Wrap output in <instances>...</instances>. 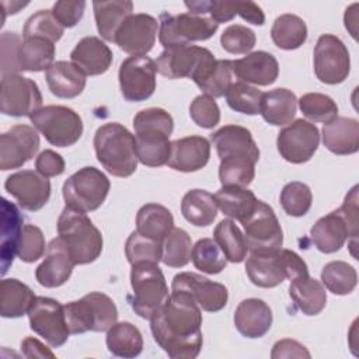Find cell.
I'll return each instance as SVG.
<instances>
[{
  "label": "cell",
  "instance_id": "6da1fadb",
  "mask_svg": "<svg viewBox=\"0 0 359 359\" xmlns=\"http://www.w3.org/2000/svg\"><path fill=\"white\" fill-rule=\"evenodd\" d=\"M202 310L187 294L171 292L164 306L150 318L157 345L172 359H194L203 344Z\"/></svg>",
  "mask_w": 359,
  "mask_h": 359
},
{
  "label": "cell",
  "instance_id": "7a4b0ae2",
  "mask_svg": "<svg viewBox=\"0 0 359 359\" xmlns=\"http://www.w3.org/2000/svg\"><path fill=\"white\" fill-rule=\"evenodd\" d=\"M137 160L147 167L167 164L171 151L170 136L174 130L172 116L163 108L139 111L133 118Z\"/></svg>",
  "mask_w": 359,
  "mask_h": 359
},
{
  "label": "cell",
  "instance_id": "3957f363",
  "mask_svg": "<svg viewBox=\"0 0 359 359\" xmlns=\"http://www.w3.org/2000/svg\"><path fill=\"white\" fill-rule=\"evenodd\" d=\"M97 160L114 177H130L137 168L135 136L121 123L108 122L94 135Z\"/></svg>",
  "mask_w": 359,
  "mask_h": 359
},
{
  "label": "cell",
  "instance_id": "277c9868",
  "mask_svg": "<svg viewBox=\"0 0 359 359\" xmlns=\"http://www.w3.org/2000/svg\"><path fill=\"white\" fill-rule=\"evenodd\" d=\"M358 236V185L346 194L342 206L320 217L310 230L316 248L324 254L339 251L346 238Z\"/></svg>",
  "mask_w": 359,
  "mask_h": 359
},
{
  "label": "cell",
  "instance_id": "5b68a950",
  "mask_svg": "<svg viewBox=\"0 0 359 359\" xmlns=\"http://www.w3.org/2000/svg\"><path fill=\"white\" fill-rule=\"evenodd\" d=\"M57 234L76 265L91 264L101 255L102 234L84 212L66 206L57 219Z\"/></svg>",
  "mask_w": 359,
  "mask_h": 359
},
{
  "label": "cell",
  "instance_id": "8992f818",
  "mask_svg": "<svg viewBox=\"0 0 359 359\" xmlns=\"http://www.w3.org/2000/svg\"><path fill=\"white\" fill-rule=\"evenodd\" d=\"M70 334L108 331L118 320L114 300L101 292H90L79 300L63 306Z\"/></svg>",
  "mask_w": 359,
  "mask_h": 359
},
{
  "label": "cell",
  "instance_id": "52a82bcc",
  "mask_svg": "<svg viewBox=\"0 0 359 359\" xmlns=\"http://www.w3.org/2000/svg\"><path fill=\"white\" fill-rule=\"evenodd\" d=\"M132 294L128 296L132 310L142 318L150 320L170 297L165 278L158 264L140 262L132 265Z\"/></svg>",
  "mask_w": 359,
  "mask_h": 359
},
{
  "label": "cell",
  "instance_id": "ba28073f",
  "mask_svg": "<svg viewBox=\"0 0 359 359\" xmlns=\"http://www.w3.org/2000/svg\"><path fill=\"white\" fill-rule=\"evenodd\" d=\"M109 188V180L101 170L83 167L65 181L62 195L66 206L88 213L104 203Z\"/></svg>",
  "mask_w": 359,
  "mask_h": 359
},
{
  "label": "cell",
  "instance_id": "9c48e42d",
  "mask_svg": "<svg viewBox=\"0 0 359 359\" xmlns=\"http://www.w3.org/2000/svg\"><path fill=\"white\" fill-rule=\"evenodd\" d=\"M219 24L209 15L182 13L178 15L160 14L158 21V41L167 48L189 45L196 41H206L215 35Z\"/></svg>",
  "mask_w": 359,
  "mask_h": 359
},
{
  "label": "cell",
  "instance_id": "30bf717a",
  "mask_svg": "<svg viewBox=\"0 0 359 359\" xmlns=\"http://www.w3.org/2000/svg\"><path fill=\"white\" fill-rule=\"evenodd\" d=\"M31 123L43 137L56 147L73 146L83 135V121L80 115L65 105H46L35 111Z\"/></svg>",
  "mask_w": 359,
  "mask_h": 359
},
{
  "label": "cell",
  "instance_id": "8fae6325",
  "mask_svg": "<svg viewBox=\"0 0 359 359\" xmlns=\"http://www.w3.org/2000/svg\"><path fill=\"white\" fill-rule=\"evenodd\" d=\"M216 57L213 53L196 45H180L164 49L156 60L157 72L171 80H195Z\"/></svg>",
  "mask_w": 359,
  "mask_h": 359
},
{
  "label": "cell",
  "instance_id": "7c38bea8",
  "mask_svg": "<svg viewBox=\"0 0 359 359\" xmlns=\"http://www.w3.org/2000/svg\"><path fill=\"white\" fill-rule=\"evenodd\" d=\"M244 237L251 252L278 251L283 245V231L273 209L258 201L252 213L241 222Z\"/></svg>",
  "mask_w": 359,
  "mask_h": 359
},
{
  "label": "cell",
  "instance_id": "4fadbf2b",
  "mask_svg": "<svg viewBox=\"0 0 359 359\" xmlns=\"http://www.w3.org/2000/svg\"><path fill=\"white\" fill-rule=\"evenodd\" d=\"M314 73L324 84H339L351 72V57L345 43L332 34H323L313 53Z\"/></svg>",
  "mask_w": 359,
  "mask_h": 359
},
{
  "label": "cell",
  "instance_id": "5bb4252c",
  "mask_svg": "<svg viewBox=\"0 0 359 359\" xmlns=\"http://www.w3.org/2000/svg\"><path fill=\"white\" fill-rule=\"evenodd\" d=\"M29 327L50 346L59 348L67 341L70 331L65 317L63 306L45 296H36L28 310Z\"/></svg>",
  "mask_w": 359,
  "mask_h": 359
},
{
  "label": "cell",
  "instance_id": "9a60e30c",
  "mask_svg": "<svg viewBox=\"0 0 359 359\" xmlns=\"http://www.w3.org/2000/svg\"><path fill=\"white\" fill-rule=\"evenodd\" d=\"M42 105V94L38 84L20 74L1 77L0 111L8 116H31Z\"/></svg>",
  "mask_w": 359,
  "mask_h": 359
},
{
  "label": "cell",
  "instance_id": "2e32d148",
  "mask_svg": "<svg viewBox=\"0 0 359 359\" xmlns=\"http://www.w3.org/2000/svg\"><path fill=\"white\" fill-rule=\"evenodd\" d=\"M156 62L146 56H129L119 66L121 93L126 101L142 102L150 98L156 90Z\"/></svg>",
  "mask_w": 359,
  "mask_h": 359
},
{
  "label": "cell",
  "instance_id": "e0dca14e",
  "mask_svg": "<svg viewBox=\"0 0 359 359\" xmlns=\"http://www.w3.org/2000/svg\"><path fill=\"white\" fill-rule=\"evenodd\" d=\"M318 144V128L306 119L290 122V125L279 130L276 139L279 154L292 164L307 163L317 151Z\"/></svg>",
  "mask_w": 359,
  "mask_h": 359
},
{
  "label": "cell",
  "instance_id": "ac0fdd59",
  "mask_svg": "<svg viewBox=\"0 0 359 359\" xmlns=\"http://www.w3.org/2000/svg\"><path fill=\"white\" fill-rule=\"evenodd\" d=\"M171 292L189 296L205 311H219L227 304L229 292L224 285L213 282L199 273L181 272L174 276Z\"/></svg>",
  "mask_w": 359,
  "mask_h": 359
},
{
  "label": "cell",
  "instance_id": "d6986e66",
  "mask_svg": "<svg viewBox=\"0 0 359 359\" xmlns=\"http://www.w3.org/2000/svg\"><path fill=\"white\" fill-rule=\"evenodd\" d=\"M39 150V135L28 125H15L0 135V168H20Z\"/></svg>",
  "mask_w": 359,
  "mask_h": 359
},
{
  "label": "cell",
  "instance_id": "ffe728a7",
  "mask_svg": "<svg viewBox=\"0 0 359 359\" xmlns=\"http://www.w3.org/2000/svg\"><path fill=\"white\" fill-rule=\"evenodd\" d=\"M158 34L157 20L144 13L129 15L115 34L114 42L132 56H142L154 46Z\"/></svg>",
  "mask_w": 359,
  "mask_h": 359
},
{
  "label": "cell",
  "instance_id": "44dd1931",
  "mask_svg": "<svg viewBox=\"0 0 359 359\" xmlns=\"http://www.w3.org/2000/svg\"><path fill=\"white\" fill-rule=\"evenodd\" d=\"M6 191L18 201V205L29 212L42 209L50 198V182L34 170H22L7 177Z\"/></svg>",
  "mask_w": 359,
  "mask_h": 359
},
{
  "label": "cell",
  "instance_id": "7402d4cb",
  "mask_svg": "<svg viewBox=\"0 0 359 359\" xmlns=\"http://www.w3.org/2000/svg\"><path fill=\"white\" fill-rule=\"evenodd\" d=\"M220 160H259V149L251 132L240 125H226L210 135Z\"/></svg>",
  "mask_w": 359,
  "mask_h": 359
},
{
  "label": "cell",
  "instance_id": "603a6c76",
  "mask_svg": "<svg viewBox=\"0 0 359 359\" xmlns=\"http://www.w3.org/2000/svg\"><path fill=\"white\" fill-rule=\"evenodd\" d=\"M74 265L66 244L60 237H56L48 244L45 258L35 271V278L43 287H57L69 280Z\"/></svg>",
  "mask_w": 359,
  "mask_h": 359
},
{
  "label": "cell",
  "instance_id": "cb8c5ba5",
  "mask_svg": "<svg viewBox=\"0 0 359 359\" xmlns=\"http://www.w3.org/2000/svg\"><path fill=\"white\" fill-rule=\"evenodd\" d=\"M210 157V143L203 136H187L171 142L167 165L175 171L194 172L202 170Z\"/></svg>",
  "mask_w": 359,
  "mask_h": 359
},
{
  "label": "cell",
  "instance_id": "d4e9b609",
  "mask_svg": "<svg viewBox=\"0 0 359 359\" xmlns=\"http://www.w3.org/2000/svg\"><path fill=\"white\" fill-rule=\"evenodd\" d=\"M233 74L243 83L255 86H269L279 76V65L273 55L257 50L247 56L231 60Z\"/></svg>",
  "mask_w": 359,
  "mask_h": 359
},
{
  "label": "cell",
  "instance_id": "484cf974",
  "mask_svg": "<svg viewBox=\"0 0 359 359\" xmlns=\"http://www.w3.org/2000/svg\"><path fill=\"white\" fill-rule=\"evenodd\" d=\"M273 321L271 307L261 299L250 297L240 302L234 311V325L247 338L264 337Z\"/></svg>",
  "mask_w": 359,
  "mask_h": 359
},
{
  "label": "cell",
  "instance_id": "4316f807",
  "mask_svg": "<svg viewBox=\"0 0 359 359\" xmlns=\"http://www.w3.org/2000/svg\"><path fill=\"white\" fill-rule=\"evenodd\" d=\"M72 63L86 76L104 74L112 63V50L97 36H84L70 52Z\"/></svg>",
  "mask_w": 359,
  "mask_h": 359
},
{
  "label": "cell",
  "instance_id": "83f0119b",
  "mask_svg": "<svg viewBox=\"0 0 359 359\" xmlns=\"http://www.w3.org/2000/svg\"><path fill=\"white\" fill-rule=\"evenodd\" d=\"M250 280L258 287H275L286 279L282 248L268 252H251L245 262Z\"/></svg>",
  "mask_w": 359,
  "mask_h": 359
},
{
  "label": "cell",
  "instance_id": "f1b7e54d",
  "mask_svg": "<svg viewBox=\"0 0 359 359\" xmlns=\"http://www.w3.org/2000/svg\"><path fill=\"white\" fill-rule=\"evenodd\" d=\"M323 143L337 156L356 153L359 150V122L353 118L337 116L324 123Z\"/></svg>",
  "mask_w": 359,
  "mask_h": 359
},
{
  "label": "cell",
  "instance_id": "f546056e",
  "mask_svg": "<svg viewBox=\"0 0 359 359\" xmlns=\"http://www.w3.org/2000/svg\"><path fill=\"white\" fill-rule=\"evenodd\" d=\"M24 217L20 209L8 202L6 198L1 199V275H6L10 265L17 255L22 229Z\"/></svg>",
  "mask_w": 359,
  "mask_h": 359
},
{
  "label": "cell",
  "instance_id": "4dcf8cb0",
  "mask_svg": "<svg viewBox=\"0 0 359 359\" xmlns=\"http://www.w3.org/2000/svg\"><path fill=\"white\" fill-rule=\"evenodd\" d=\"M48 87L57 98H74L86 87V74L72 62L57 60L45 72Z\"/></svg>",
  "mask_w": 359,
  "mask_h": 359
},
{
  "label": "cell",
  "instance_id": "1f68e13d",
  "mask_svg": "<svg viewBox=\"0 0 359 359\" xmlns=\"http://www.w3.org/2000/svg\"><path fill=\"white\" fill-rule=\"evenodd\" d=\"M297 111V98L287 88H275L262 94L261 109L264 121L273 126H283L293 121Z\"/></svg>",
  "mask_w": 359,
  "mask_h": 359
},
{
  "label": "cell",
  "instance_id": "d6a6232c",
  "mask_svg": "<svg viewBox=\"0 0 359 359\" xmlns=\"http://www.w3.org/2000/svg\"><path fill=\"white\" fill-rule=\"evenodd\" d=\"M289 296L296 307L306 316L320 314L327 304L324 286L310 275L290 280Z\"/></svg>",
  "mask_w": 359,
  "mask_h": 359
},
{
  "label": "cell",
  "instance_id": "836d02e7",
  "mask_svg": "<svg viewBox=\"0 0 359 359\" xmlns=\"http://www.w3.org/2000/svg\"><path fill=\"white\" fill-rule=\"evenodd\" d=\"M93 8L100 35L105 41L114 42L118 28L129 15H132L133 3L129 0L94 1Z\"/></svg>",
  "mask_w": 359,
  "mask_h": 359
},
{
  "label": "cell",
  "instance_id": "e575fe53",
  "mask_svg": "<svg viewBox=\"0 0 359 359\" xmlns=\"http://www.w3.org/2000/svg\"><path fill=\"white\" fill-rule=\"evenodd\" d=\"M36 296L29 286L10 278L0 282V314L4 318H18L28 313Z\"/></svg>",
  "mask_w": 359,
  "mask_h": 359
},
{
  "label": "cell",
  "instance_id": "d590c367",
  "mask_svg": "<svg viewBox=\"0 0 359 359\" xmlns=\"http://www.w3.org/2000/svg\"><path fill=\"white\" fill-rule=\"evenodd\" d=\"M55 43L46 38H22V43L18 50L20 72L48 70L50 65L55 63Z\"/></svg>",
  "mask_w": 359,
  "mask_h": 359
},
{
  "label": "cell",
  "instance_id": "8d00e7d4",
  "mask_svg": "<svg viewBox=\"0 0 359 359\" xmlns=\"http://www.w3.org/2000/svg\"><path fill=\"white\" fill-rule=\"evenodd\" d=\"M215 199L224 216L240 223L252 213L259 201L252 191L244 187H222L216 192Z\"/></svg>",
  "mask_w": 359,
  "mask_h": 359
},
{
  "label": "cell",
  "instance_id": "74e56055",
  "mask_svg": "<svg viewBox=\"0 0 359 359\" xmlns=\"http://www.w3.org/2000/svg\"><path fill=\"white\" fill-rule=\"evenodd\" d=\"M217 203L215 195L205 189H191L181 201V213L187 222L196 227H206L217 216Z\"/></svg>",
  "mask_w": 359,
  "mask_h": 359
},
{
  "label": "cell",
  "instance_id": "f35d334b",
  "mask_svg": "<svg viewBox=\"0 0 359 359\" xmlns=\"http://www.w3.org/2000/svg\"><path fill=\"white\" fill-rule=\"evenodd\" d=\"M174 227L171 212L158 203L143 205L136 215V231L156 241H163L167 233Z\"/></svg>",
  "mask_w": 359,
  "mask_h": 359
},
{
  "label": "cell",
  "instance_id": "ab89813d",
  "mask_svg": "<svg viewBox=\"0 0 359 359\" xmlns=\"http://www.w3.org/2000/svg\"><path fill=\"white\" fill-rule=\"evenodd\" d=\"M107 348L119 358H136L143 349V337L132 323H115L107 331Z\"/></svg>",
  "mask_w": 359,
  "mask_h": 359
},
{
  "label": "cell",
  "instance_id": "60d3db41",
  "mask_svg": "<svg viewBox=\"0 0 359 359\" xmlns=\"http://www.w3.org/2000/svg\"><path fill=\"white\" fill-rule=\"evenodd\" d=\"M271 38L273 43L280 49H297L307 39V25L296 14H282L273 21L271 28Z\"/></svg>",
  "mask_w": 359,
  "mask_h": 359
},
{
  "label": "cell",
  "instance_id": "b9f144b4",
  "mask_svg": "<svg viewBox=\"0 0 359 359\" xmlns=\"http://www.w3.org/2000/svg\"><path fill=\"white\" fill-rule=\"evenodd\" d=\"M213 240L223 251L227 261L240 264L245 259L248 245L244 234L231 219H223L215 227Z\"/></svg>",
  "mask_w": 359,
  "mask_h": 359
},
{
  "label": "cell",
  "instance_id": "7bdbcfd3",
  "mask_svg": "<svg viewBox=\"0 0 359 359\" xmlns=\"http://www.w3.org/2000/svg\"><path fill=\"white\" fill-rule=\"evenodd\" d=\"M233 65L227 59H215L206 70L195 80V84L209 97L219 98L226 95L233 84Z\"/></svg>",
  "mask_w": 359,
  "mask_h": 359
},
{
  "label": "cell",
  "instance_id": "ee69618b",
  "mask_svg": "<svg viewBox=\"0 0 359 359\" xmlns=\"http://www.w3.org/2000/svg\"><path fill=\"white\" fill-rule=\"evenodd\" d=\"M192 241L180 227H172L161 241V262L171 268H182L191 261Z\"/></svg>",
  "mask_w": 359,
  "mask_h": 359
},
{
  "label": "cell",
  "instance_id": "f6af8a7d",
  "mask_svg": "<svg viewBox=\"0 0 359 359\" xmlns=\"http://www.w3.org/2000/svg\"><path fill=\"white\" fill-rule=\"evenodd\" d=\"M321 280L331 293L345 296L356 287L358 273L356 269L345 261H331L323 266Z\"/></svg>",
  "mask_w": 359,
  "mask_h": 359
},
{
  "label": "cell",
  "instance_id": "bcb514c9",
  "mask_svg": "<svg viewBox=\"0 0 359 359\" xmlns=\"http://www.w3.org/2000/svg\"><path fill=\"white\" fill-rule=\"evenodd\" d=\"M191 259L196 269L216 275L220 273L227 264V259L213 238H201L192 245Z\"/></svg>",
  "mask_w": 359,
  "mask_h": 359
},
{
  "label": "cell",
  "instance_id": "7dc6e473",
  "mask_svg": "<svg viewBox=\"0 0 359 359\" xmlns=\"http://www.w3.org/2000/svg\"><path fill=\"white\" fill-rule=\"evenodd\" d=\"M262 91L257 87L236 81L230 86V88L226 93V101L227 105L240 114L245 115H257L261 109V100H262Z\"/></svg>",
  "mask_w": 359,
  "mask_h": 359
},
{
  "label": "cell",
  "instance_id": "c3c4849f",
  "mask_svg": "<svg viewBox=\"0 0 359 359\" xmlns=\"http://www.w3.org/2000/svg\"><path fill=\"white\" fill-rule=\"evenodd\" d=\"M303 115L313 122L327 123L338 116L337 102L321 93H307L297 100Z\"/></svg>",
  "mask_w": 359,
  "mask_h": 359
},
{
  "label": "cell",
  "instance_id": "681fc988",
  "mask_svg": "<svg viewBox=\"0 0 359 359\" xmlns=\"http://www.w3.org/2000/svg\"><path fill=\"white\" fill-rule=\"evenodd\" d=\"M279 199L285 213L293 217H302L311 208L313 194L304 182L292 181L283 187Z\"/></svg>",
  "mask_w": 359,
  "mask_h": 359
},
{
  "label": "cell",
  "instance_id": "f907efd6",
  "mask_svg": "<svg viewBox=\"0 0 359 359\" xmlns=\"http://www.w3.org/2000/svg\"><path fill=\"white\" fill-rule=\"evenodd\" d=\"M125 254L130 265L140 262L158 264L161 261V243L144 237L135 230L125 243Z\"/></svg>",
  "mask_w": 359,
  "mask_h": 359
},
{
  "label": "cell",
  "instance_id": "816d5d0a",
  "mask_svg": "<svg viewBox=\"0 0 359 359\" xmlns=\"http://www.w3.org/2000/svg\"><path fill=\"white\" fill-rule=\"evenodd\" d=\"M63 32L65 28L53 17L52 10H39L27 20L22 29V38L41 36L55 43L62 38Z\"/></svg>",
  "mask_w": 359,
  "mask_h": 359
},
{
  "label": "cell",
  "instance_id": "f5cc1de1",
  "mask_svg": "<svg viewBox=\"0 0 359 359\" xmlns=\"http://www.w3.org/2000/svg\"><path fill=\"white\" fill-rule=\"evenodd\" d=\"M255 177V161L220 160L219 180L222 187H247Z\"/></svg>",
  "mask_w": 359,
  "mask_h": 359
},
{
  "label": "cell",
  "instance_id": "db71d44e",
  "mask_svg": "<svg viewBox=\"0 0 359 359\" xmlns=\"http://www.w3.org/2000/svg\"><path fill=\"white\" fill-rule=\"evenodd\" d=\"M255 32L241 24L229 25L220 36L223 49L233 55H248L255 46Z\"/></svg>",
  "mask_w": 359,
  "mask_h": 359
},
{
  "label": "cell",
  "instance_id": "11a10c76",
  "mask_svg": "<svg viewBox=\"0 0 359 359\" xmlns=\"http://www.w3.org/2000/svg\"><path fill=\"white\" fill-rule=\"evenodd\" d=\"M187 8L192 14L209 15L217 24L231 21L237 15L238 1H219V0H196L185 1Z\"/></svg>",
  "mask_w": 359,
  "mask_h": 359
},
{
  "label": "cell",
  "instance_id": "9f6ffc18",
  "mask_svg": "<svg viewBox=\"0 0 359 359\" xmlns=\"http://www.w3.org/2000/svg\"><path fill=\"white\" fill-rule=\"evenodd\" d=\"M45 237L39 227L24 224L17 255L22 262L31 264L38 261L45 254Z\"/></svg>",
  "mask_w": 359,
  "mask_h": 359
},
{
  "label": "cell",
  "instance_id": "6f0895ef",
  "mask_svg": "<svg viewBox=\"0 0 359 359\" xmlns=\"http://www.w3.org/2000/svg\"><path fill=\"white\" fill-rule=\"evenodd\" d=\"M191 119L203 129L215 128L220 121V109L215 98L202 94L194 98L189 105Z\"/></svg>",
  "mask_w": 359,
  "mask_h": 359
},
{
  "label": "cell",
  "instance_id": "680465c9",
  "mask_svg": "<svg viewBox=\"0 0 359 359\" xmlns=\"http://www.w3.org/2000/svg\"><path fill=\"white\" fill-rule=\"evenodd\" d=\"M1 48V77L7 74H18V50L22 39L18 34L6 31L0 38Z\"/></svg>",
  "mask_w": 359,
  "mask_h": 359
},
{
  "label": "cell",
  "instance_id": "91938a15",
  "mask_svg": "<svg viewBox=\"0 0 359 359\" xmlns=\"http://www.w3.org/2000/svg\"><path fill=\"white\" fill-rule=\"evenodd\" d=\"M84 8H86V1L83 0L80 1L60 0L53 4L52 14L63 28H72L81 20L84 14Z\"/></svg>",
  "mask_w": 359,
  "mask_h": 359
},
{
  "label": "cell",
  "instance_id": "94428289",
  "mask_svg": "<svg viewBox=\"0 0 359 359\" xmlns=\"http://www.w3.org/2000/svg\"><path fill=\"white\" fill-rule=\"evenodd\" d=\"M65 167L66 164L63 157L53 150H43L35 160L36 171L46 178L63 174Z\"/></svg>",
  "mask_w": 359,
  "mask_h": 359
},
{
  "label": "cell",
  "instance_id": "6125c7cd",
  "mask_svg": "<svg viewBox=\"0 0 359 359\" xmlns=\"http://www.w3.org/2000/svg\"><path fill=\"white\" fill-rule=\"evenodd\" d=\"M272 359L279 358H310V352L306 349L304 345L294 339H280L278 341L271 352Z\"/></svg>",
  "mask_w": 359,
  "mask_h": 359
},
{
  "label": "cell",
  "instance_id": "be15d7a7",
  "mask_svg": "<svg viewBox=\"0 0 359 359\" xmlns=\"http://www.w3.org/2000/svg\"><path fill=\"white\" fill-rule=\"evenodd\" d=\"M282 257H283V264L286 271V279L293 280V279L309 275L307 264L294 251L282 248Z\"/></svg>",
  "mask_w": 359,
  "mask_h": 359
},
{
  "label": "cell",
  "instance_id": "e7e4bbea",
  "mask_svg": "<svg viewBox=\"0 0 359 359\" xmlns=\"http://www.w3.org/2000/svg\"><path fill=\"white\" fill-rule=\"evenodd\" d=\"M21 352L25 358H55V353L48 346L32 337L22 339Z\"/></svg>",
  "mask_w": 359,
  "mask_h": 359
},
{
  "label": "cell",
  "instance_id": "03108f58",
  "mask_svg": "<svg viewBox=\"0 0 359 359\" xmlns=\"http://www.w3.org/2000/svg\"><path fill=\"white\" fill-rule=\"evenodd\" d=\"M237 14L243 20H245L247 22L254 24V25H262L265 22L264 11L254 1H238Z\"/></svg>",
  "mask_w": 359,
  "mask_h": 359
},
{
  "label": "cell",
  "instance_id": "003e7915",
  "mask_svg": "<svg viewBox=\"0 0 359 359\" xmlns=\"http://www.w3.org/2000/svg\"><path fill=\"white\" fill-rule=\"evenodd\" d=\"M358 3H353L349 8H346L345 15H344V21H345V28L349 29L351 35L356 39V21H358Z\"/></svg>",
  "mask_w": 359,
  "mask_h": 359
}]
</instances>
